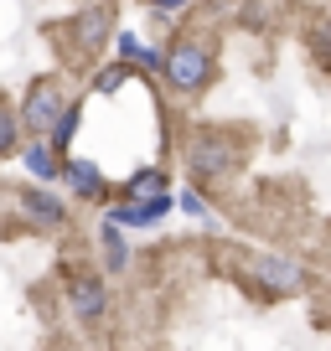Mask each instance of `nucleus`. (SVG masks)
Listing matches in <instances>:
<instances>
[{
	"mask_svg": "<svg viewBox=\"0 0 331 351\" xmlns=\"http://www.w3.org/2000/svg\"><path fill=\"white\" fill-rule=\"evenodd\" d=\"M243 160V134L238 130H197L187 145V165L197 181H207V186H218V181H228L233 165Z\"/></svg>",
	"mask_w": 331,
	"mask_h": 351,
	"instance_id": "f257e3e1",
	"label": "nucleus"
},
{
	"mask_svg": "<svg viewBox=\"0 0 331 351\" xmlns=\"http://www.w3.org/2000/svg\"><path fill=\"white\" fill-rule=\"evenodd\" d=\"M212 47L197 42V36H176L171 42V52H161V77L171 88H176L181 99H192V93H202V88L212 83Z\"/></svg>",
	"mask_w": 331,
	"mask_h": 351,
	"instance_id": "f03ea898",
	"label": "nucleus"
},
{
	"mask_svg": "<svg viewBox=\"0 0 331 351\" xmlns=\"http://www.w3.org/2000/svg\"><path fill=\"white\" fill-rule=\"evenodd\" d=\"M62 104H67V99H62V83H57V77H32V83H26V99L16 104L21 130H26V134H52Z\"/></svg>",
	"mask_w": 331,
	"mask_h": 351,
	"instance_id": "7ed1b4c3",
	"label": "nucleus"
},
{
	"mask_svg": "<svg viewBox=\"0 0 331 351\" xmlns=\"http://www.w3.org/2000/svg\"><path fill=\"white\" fill-rule=\"evenodd\" d=\"M67 305H73V320H83V326H99L104 315H109V289H104L99 274H78L67 279Z\"/></svg>",
	"mask_w": 331,
	"mask_h": 351,
	"instance_id": "20e7f679",
	"label": "nucleus"
},
{
	"mask_svg": "<svg viewBox=\"0 0 331 351\" xmlns=\"http://www.w3.org/2000/svg\"><path fill=\"white\" fill-rule=\"evenodd\" d=\"M11 197L21 202L26 222H36V228H47V232H57V228L67 222L62 197H52V191H47V181H42V186H32V191H11Z\"/></svg>",
	"mask_w": 331,
	"mask_h": 351,
	"instance_id": "39448f33",
	"label": "nucleus"
},
{
	"mask_svg": "<svg viewBox=\"0 0 331 351\" xmlns=\"http://www.w3.org/2000/svg\"><path fill=\"white\" fill-rule=\"evenodd\" d=\"M249 274L264 279L275 295H295V289L306 285V269H300V263H290V258H269V253H254V258H249Z\"/></svg>",
	"mask_w": 331,
	"mask_h": 351,
	"instance_id": "423d86ee",
	"label": "nucleus"
},
{
	"mask_svg": "<svg viewBox=\"0 0 331 351\" xmlns=\"http://www.w3.org/2000/svg\"><path fill=\"white\" fill-rule=\"evenodd\" d=\"M62 181H67V191H78V197H89V202L109 197V181L99 176V165H93V160H78V155H67V160H62Z\"/></svg>",
	"mask_w": 331,
	"mask_h": 351,
	"instance_id": "0eeeda50",
	"label": "nucleus"
},
{
	"mask_svg": "<svg viewBox=\"0 0 331 351\" xmlns=\"http://www.w3.org/2000/svg\"><path fill=\"white\" fill-rule=\"evenodd\" d=\"M171 207H176V197L166 191V197H150V202H119L109 217L119 222V228H150V222H161Z\"/></svg>",
	"mask_w": 331,
	"mask_h": 351,
	"instance_id": "6e6552de",
	"label": "nucleus"
},
{
	"mask_svg": "<svg viewBox=\"0 0 331 351\" xmlns=\"http://www.w3.org/2000/svg\"><path fill=\"white\" fill-rule=\"evenodd\" d=\"M21 160H26V171H32L36 181H47V186H52V181H62V155L52 150V140H47V134H32V145L21 150Z\"/></svg>",
	"mask_w": 331,
	"mask_h": 351,
	"instance_id": "1a4fd4ad",
	"label": "nucleus"
},
{
	"mask_svg": "<svg viewBox=\"0 0 331 351\" xmlns=\"http://www.w3.org/2000/svg\"><path fill=\"white\" fill-rule=\"evenodd\" d=\"M73 36H78V47H83V57H93L109 42V5H89V11L73 21Z\"/></svg>",
	"mask_w": 331,
	"mask_h": 351,
	"instance_id": "9d476101",
	"label": "nucleus"
},
{
	"mask_svg": "<svg viewBox=\"0 0 331 351\" xmlns=\"http://www.w3.org/2000/svg\"><path fill=\"white\" fill-rule=\"evenodd\" d=\"M166 191H171V181H166L161 165H145L124 181V202H150V197H166Z\"/></svg>",
	"mask_w": 331,
	"mask_h": 351,
	"instance_id": "9b49d317",
	"label": "nucleus"
},
{
	"mask_svg": "<svg viewBox=\"0 0 331 351\" xmlns=\"http://www.w3.org/2000/svg\"><path fill=\"white\" fill-rule=\"evenodd\" d=\"M99 243H104V269H109V274H124V269H130V243L119 238V222H104L99 228Z\"/></svg>",
	"mask_w": 331,
	"mask_h": 351,
	"instance_id": "f8f14e48",
	"label": "nucleus"
},
{
	"mask_svg": "<svg viewBox=\"0 0 331 351\" xmlns=\"http://www.w3.org/2000/svg\"><path fill=\"white\" fill-rule=\"evenodd\" d=\"M21 134H26V130H21V114H16V104L0 93V160L21 150Z\"/></svg>",
	"mask_w": 331,
	"mask_h": 351,
	"instance_id": "ddd939ff",
	"label": "nucleus"
},
{
	"mask_svg": "<svg viewBox=\"0 0 331 351\" xmlns=\"http://www.w3.org/2000/svg\"><path fill=\"white\" fill-rule=\"evenodd\" d=\"M78 119H83V104H73L67 99L62 104V114H57V124H52V134H47V140H52V150L62 155V150H73V134H78Z\"/></svg>",
	"mask_w": 331,
	"mask_h": 351,
	"instance_id": "4468645a",
	"label": "nucleus"
},
{
	"mask_svg": "<svg viewBox=\"0 0 331 351\" xmlns=\"http://www.w3.org/2000/svg\"><path fill=\"white\" fill-rule=\"evenodd\" d=\"M119 57H124V62L150 67V73H161V52H150V47H145L135 32H119Z\"/></svg>",
	"mask_w": 331,
	"mask_h": 351,
	"instance_id": "2eb2a0df",
	"label": "nucleus"
},
{
	"mask_svg": "<svg viewBox=\"0 0 331 351\" xmlns=\"http://www.w3.org/2000/svg\"><path fill=\"white\" fill-rule=\"evenodd\" d=\"M306 42H310V52H316V62L331 73V16H321L316 26L306 32Z\"/></svg>",
	"mask_w": 331,
	"mask_h": 351,
	"instance_id": "dca6fc26",
	"label": "nucleus"
},
{
	"mask_svg": "<svg viewBox=\"0 0 331 351\" xmlns=\"http://www.w3.org/2000/svg\"><path fill=\"white\" fill-rule=\"evenodd\" d=\"M124 77H130V62H124V57H119V62H114V67H104V73L93 77V88H99V93H114V88H119Z\"/></svg>",
	"mask_w": 331,
	"mask_h": 351,
	"instance_id": "f3484780",
	"label": "nucleus"
},
{
	"mask_svg": "<svg viewBox=\"0 0 331 351\" xmlns=\"http://www.w3.org/2000/svg\"><path fill=\"white\" fill-rule=\"evenodd\" d=\"M181 212H192V217H207V202H202V191H181Z\"/></svg>",
	"mask_w": 331,
	"mask_h": 351,
	"instance_id": "a211bd4d",
	"label": "nucleus"
},
{
	"mask_svg": "<svg viewBox=\"0 0 331 351\" xmlns=\"http://www.w3.org/2000/svg\"><path fill=\"white\" fill-rule=\"evenodd\" d=\"M155 11H181V5H192V0H150Z\"/></svg>",
	"mask_w": 331,
	"mask_h": 351,
	"instance_id": "6ab92c4d",
	"label": "nucleus"
},
{
	"mask_svg": "<svg viewBox=\"0 0 331 351\" xmlns=\"http://www.w3.org/2000/svg\"><path fill=\"white\" fill-rule=\"evenodd\" d=\"M5 197H11V191H0V207H5Z\"/></svg>",
	"mask_w": 331,
	"mask_h": 351,
	"instance_id": "aec40b11",
	"label": "nucleus"
}]
</instances>
